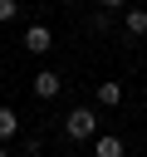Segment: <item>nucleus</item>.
Masks as SVG:
<instances>
[{"label":"nucleus","instance_id":"1","mask_svg":"<svg viewBox=\"0 0 147 157\" xmlns=\"http://www.w3.org/2000/svg\"><path fill=\"white\" fill-rule=\"evenodd\" d=\"M64 132H69L74 142L98 137V113H93V108H69V113H64Z\"/></svg>","mask_w":147,"mask_h":157},{"label":"nucleus","instance_id":"2","mask_svg":"<svg viewBox=\"0 0 147 157\" xmlns=\"http://www.w3.org/2000/svg\"><path fill=\"white\" fill-rule=\"evenodd\" d=\"M24 49H29V54H49V49H54V34H49L44 25H29V29H24Z\"/></svg>","mask_w":147,"mask_h":157},{"label":"nucleus","instance_id":"3","mask_svg":"<svg viewBox=\"0 0 147 157\" xmlns=\"http://www.w3.org/2000/svg\"><path fill=\"white\" fill-rule=\"evenodd\" d=\"M59 88H64V78H59L54 69H44V74H34V98H59Z\"/></svg>","mask_w":147,"mask_h":157},{"label":"nucleus","instance_id":"4","mask_svg":"<svg viewBox=\"0 0 147 157\" xmlns=\"http://www.w3.org/2000/svg\"><path fill=\"white\" fill-rule=\"evenodd\" d=\"M98 103H103V108H118V103H123V83H118V78H103V83H98Z\"/></svg>","mask_w":147,"mask_h":157},{"label":"nucleus","instance_id":"5","mask_svg":"<svg viewBox=\"0 0 147 157\" xmlns=\"http://www.w3.org/2000/svg\"><path fill=\"white\" fill-rule=\"evenodd\" d=\"M123 29H127L132 39H142V34H147V10H137V5H132V10H127V20H123Z\"/></svg>","mask_w":147,"mask_h":157},{"label":"nucleus","instance_id":"6","mask_svg":"<svg viewBox=\"0 0 147 157\" xmlns=\"http://www.w3.org/2000/svg\"><path fill=\"white\" fill-rule=\"evenodd\" d=\"M15 132H20V113H15V108H5V103H0V142H10V137H15Z\"/></svg>","mask_w":147,"mask_h":157},{"label":"nucleus","instance_id":"7","mask_svg":"<svg viewBox=\"0 0 147 157\" xmlns=\"http://www.w3.org/2000/svg\"><path fill=\"white\" fill-rule=\"evenodd\" d=\"M93 157H123V137H93Z\"/></svg>","mask_w":147,"mask_h":157},{"label":"nucleus","instance_id":"8","mask_svg":"<svg viewBox=\"0 0 147 157\" xmlns=\"http://www.w3.org/2000/svg\"><path fill=\"white\" fill-rule=\"evenodd\" d=\"M15 15H20V0H0V25L15 20Z\"/></svg>","mask_w":147,"mask_h":157},{"label":"nucleus","instance_id":"9","mask_svg":"<svg viewBox=\"0 0 147 157\" xmlns=\"http://www.w3.org/2000/svg\"><path fill=\"white\" fill-rule=\"evenodd\" d=\"M98 5H103V10H118V5H127V0H98Z\"/></svg>","mask_w":147,"mask_h":157},{"label":"nucleus","instance_id":"10","mask_svg":"<svg viewBox=\"0 0 147 157\" xmlns=\"http://www.w3.org/2000/svg\"><path fill=\"white\" fill-rule=\"evenodd\" d=\"M0 157H10V147H0Z\"/></svg>","mask_w":147,"mask_h":157},{"label":"nucleus","instance_id":"11","mask_svg":"<svg viewBox=\"0 0 147 157\" xmlns=\"http://www.w3.org/2000/svg\"><path fill=\"white\" fill-rule=\"evenodd\" d=\"M64 5H78V0H64Z\"/></svg>","mask_w":147,"mask_h":157}]
</instances>
